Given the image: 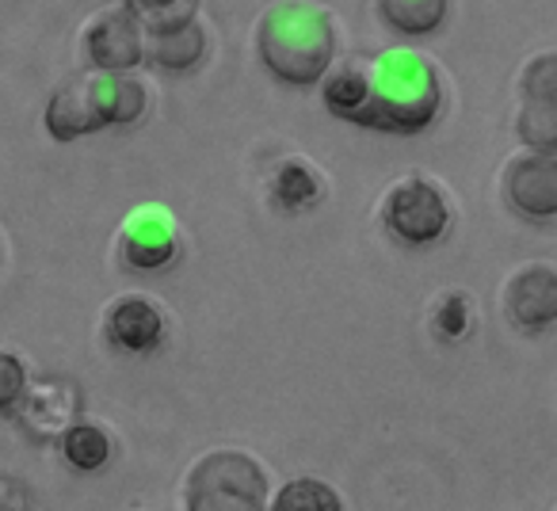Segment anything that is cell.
<instances>
[{"label":"cell","instance_id":"6da1fadb","mask_svg":"<svg viewBox=\"0 0 557 511\" xmlns=\"http://www.w3.org/2000/svg\"><path fill=\"white\" fill-rule=\"evenodd\" d=\"M256 50L271 77L283 85L310 88L325 77L336 54V32L325 9H313L302 0H283L271 4L256 32Z\"/></svg>","mask_w":557,"mask_h":511},{"label":"cell","instance_id":"7a4b0ae2","mask_svg":"<svg viewBox=\"0 0 557 511\" xmlns=\"http://www.w3.org/2000/svg\"><path fill=\"white\" fill-rule=\"evenodd\" d=\"M440 73L409 50H386L367 73V103L356 115L359 126L394 134H417L440 111Z\"/></svg>","mask_w":557,"mask_h":511},{"label":"cell","instance_id":"3957f363","mask_svg":"<svg viewBox=\"0 0 557 511\" xmlns=\"http://www.w3.org/2000/svg\"><path fill=\"white\" fill-rule=\"evenodd\" d=\"M146 111V85L123 73H73L47 103V130L54 141L85 138L115 123H134Z\"/></svg>","mask_w":557,"mask_h":511},{"label":"cell","instance_id":"277c9868","mask_svg":"<svg viewBox=\"0 0 557 511\" xmlns=\"http://www.w3.org/2000/svg\"><path fill=\"white\" fill-rule=\"evenodd\" d=\"M268 477L240 450H214L187 477V511H263Z\"/></svg>","mask_w":557,"mask_h":511},{"label":"cell","instance_id":"5b68a950","mask_svg":"<svg viewBox=\"0 0 557 511\" xmlns=\"http://www.w3.org/2000/svg\"><path fill=\"white\" fill-rule=\"evenodd\" d=\"M386 229L394 237L409 240V245H432L447 233L450 225V207L443 199V191L428 179H405L389 191L386 199Z\"/></svg>","mask_w":557,"mask_h":511},{"label":"cell","instance_id":"8992f818","mask_svg":"<svg viewBox=\"0 0 557 511\" xmlns=\"http://www.w3.org/2000/svg\"><path fill=\"white\" fill-rule=\"evenodd\" d=\"M81 47L96 73H126L146 58V35H141L134 12L119 4V9H103L88 20Z\"/></svg>","mask_w":557,"mask_h":511},{"label":"cell","instance_id":"52a82bcc","mask_svg":"<svg viewBox=\"0 0 557 511\" xmlns=\"http://www.w3.org/2000/svg\"><path fill=\"white\" fill-rule=\"evenodd\" d=\"M123 256L138 272H157L176 260V225L164 210L146 207L126 222L123 229Z\"/></svg>","mask_w":557,"mask_h":511},{"label":"cell","instance_id":"ba28073f","mask_svg":"<svg viewBox=\"0 0 557 511\" xmlns=\"http://www.w3.org/2000/svg\"><path fill=\"white\" fill-rule=\"evenodd\" d=\"M508 199L519 214L554 217L557 214V157L531 153L508 169Z\"/></svg>","mask_w":557,"mask_h":511},{"label":"cell","instance_id":"9c48e42d","mask_svg":"<svg viewBox=\"0 0 557 511\" xmlns=\"http://www.w3.org/2000/svg\"><path fill=\"white\" fill-rule=\"evenodd\" d=\"M508 313L519 328H549L557 321V272L549 264H531L508 283Z\"/></svg>","mask_w":557,"mask_h":511},{"label":"cell","instance_id":"30bf717a","mask_svg":"<svg viewBox=\"0 0 557 511\" xmlns=\"http://www.w3.org/2000/svg\"><path fill=\"white\" fill-rule=\"evenodd\" d=\"M103 328H108V340L115 348L134 351V356H146V351L161 348L164 340V317L146 295L119 298L103 317Z\"/></svg>","mask_w":557,"mask_h":511},{"label":"cell","instance_id":"8fae6325","mask_svg":"<svg viewBox=\"0 0 557 511\" xmlns=\"http://www.w3.org/2000/svg\"><path fill=\"white\" fill-rule=\"evenodd\" d=\"M207 54V35H202L199 24H184L176 32H157L146 35V58L161 70L184 73L195 70Z\"/></svg>","mask_w":557,"mask_h":511},{"label":"cell","instance_id":"7c38bea8","mask_svg":"<svg viewBox=\"0 0 557 511\" xmlns=\"http://www.w3.org/2000/svg\"><path fill=\"white\" fill-rule=\"evenodd\" d=\"M20 401L27 404V424L42 435L58 432V427H70L73 409H77V397H73V389L65 382H42V386H35Z\"/></svg>","mask_w":557,"mask_h":511},{"label":"cell","instance_id":"4fadbf2b","mask_svg":"<svg viewBox=\"0 0 557 511\" xmlns=\"http://www.w3.org/2000/svg\"><path fill=\"white\" fill-rule=\"evenodd\" d=\"M379 16L401 35H428L447 16V0H379Z\"/></svg>","mask_w":557,"mask_h":511},{"label":"cell","instance_id":"5bb4252c","mask_svg":"<svg viewBox=\"0 0 557 511\" xmlns=\"http://www.w3.org/2000/svg\"><path fill=\"white\" fill-rule=\"evenodd\" d=\"M321 100H325V108L333 111L336 119H348V123H356V115L363 111V103H367V73L356 70V65H348V70H336L333 77L325 80V88H321Z\"/></svg>","mask_w":557,"mask_h":511},{"label":"cell","instance_id":"9a60e30c","mask_svg":"<svg viewBox=\"0 0 557 511\" xmlns=\"http://www.w3.org/2000/svg\"><path fill=\"white\" fill-rule=\"evenodd\" d=\"M271 195H275L278 207L302 210V207H310V202H318L321 179H318V172L306 169L302 161H287V164H278L275 179H271Z\"/></svg>","mask_w":557,"mask_h":511},{"label":"cell","instance_id":"2e32d148","mask_svg":"<svg viewBox=\"0 0 557 511\" xmlns=\"http://www.w3.org/2000/svg\"><path fill=\"white\" fill-rule=\"evenodd\" d=\"M271 511H344V503H341V496L325 485V481L298 477L275 496Z\"/></svg>","mask_w":557,"mask_h":511},{"label":"cell","instance_id":"e0dca14e","mask_svg":"<svg viewBox=\"0 0 557 511\" xmlns=\"http://www.w3.org/2000/svg\"><path fill=\"white\" fill-rule=\"evenodd\" d=\"M519 138H523L534 153H554L557 100H523V111H519Z\"/></svg>","mask_w":557,"mask_h":511},{"label":"cell","instance_id":"ac0fdd59","mask_svg":"<svg viewBox=\"0 0 557 511\" xmlns=\"http://www.w3.org/2000/svg\"><path fill=\"white\" fill-rule=\"evenodd\" d=\"M138 20L141 35H157V32H176L184 24H195V12H199V0H149L131 9Z\"/></svg>","mask_w":557,"mask_h":511},{"label":"cell","instance_id":"d6986e66","mask_svg":"<svg viewBox=\"0 0 557 511\" xmlns=\"http://www.w3.org/2000/svg\"><path fill=\"white\" fill-rule=\"evenodd\" d=\"M111 454L108 435L96 424H70L65 427V458H70L77 470H100Z\"/></svg>","mask_w":557,"mask_h":511},{"label":"cell","instance_id":"ffe728a7","mask_svg":"<svg viewBox=\"0 0 557 511\" xmlns=\"http://www.w3.org/2000/svg\"><path fill=\"white\" fill-rule=\"evenodd\" d=\"M523 100H557V58L539 54L523 73Z\"/></svg>","mask_w":557,"mask_h":511},{"label":"cell","instance_id":"44dd1931","mask_svg":"<svg viewBox=\"0 0 557 511\" xmlns=\"http://www.w3.org/2000/svg\"><path fill=\"white\" fill-rule=\"evenodd\" d=\"M27 394V371L12 351H0V412H9Z\"/></svg>","mask_w":557,"mask_h":511},{"label":"cell","instance_id":"7402d4cb","mask_svg":"<svg viewBox=\"0 0 557 511\" xmlns=\"http://www.w3.org/2000/svg\"><path fill=\"white\" fill-rule=\"evenodd\" d=\"M466 321H470V298L466 295H447L440 306V313H435V325H440L443 336H450V340H458V336L466 333Z\"/></svg>","mask_w":557,"mask_h":511},{"label":"cell","instance_id":"603a6c76","mask_svg":"<svg viewBox=\"0 0 557 511\" xmlns=\"http://www.w3.org/2000/svg\"><path fill=\"white\" fill-rule=\"evenodd\" d=\"M27 508H32L27 488L16 477H0V511H27Z\"/></svg>","mask_w":557,"mask_h":511},{"label":"cell","instance_id":"cb8c5ba5","mask_svg":"<svg viewBox=\"0 0 557 511\" xmlns=\"http://www.w3.org/2000/svg\"><path fill=\"white\" fill-rule=\"evenodd\" d=\"M138 4H149V0H126V9H138Z\"/></svg>","mask_w":557,"mask_h":511}]
</instances>
